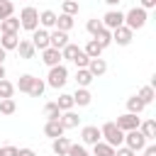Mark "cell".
Here are the masks:
<instances>
[{"mask_svg":"<svg viewBox=\"0 0 156 156\" xmlns=\"http://www.w3.org/2000/svg\"><path fill=\"white\" fill-rule=\"evenodd\" d=\"M100 134H102V141H107L110 146H122L124 144V132L115 124V122H105L102 127H100Z\"/></svg>","mask_w":156,"mask_h":156,"instance_id":"6da1fadb","label":"cell"},{"mask_svg":"<svg viewBox=\"0 0 156 156\" xmlns=\"http://www.w3.org/2000/svg\"><path fill=\"white\" fill-rule=\"evenodd\" d=\"M20 27L27 29V32H34L39 27V10L32 7V5L22 7V12H20Z\"/></svg>","mask_w":156,"mask_h":156,"instance_id":"7a4b0ae2","label":"cell"},{"mask_svg":"<svg viewBox=\"0 0 156 156\" xmlns=\"http://www.w3.org/2000/svg\"><path fill=\"white\" fill-rule=\"evenodd\" d=\"M66 80H68V68L63 66V63H58V66H51L49 68V76H46V85H51V88H63L66 85Z\"/></svg>","mask_w":156,"mask_h":156,"instance_id":"3957f363","label":"cell"},{"mask_svg":"<svg viewBox=\"0 0 156 156\" xmlns=\"http://www.w3.org/2000/svg\"><path fill=\"white\" fill-rule=\"evenodd\" d=\"M146 20H149V17H146V10H144V7H132V10L124 15V27H129V29L134 32V29H141V27L146 24Z\"/></svg>","mask_w":156,"mask_h":156,"instance_id":"277c9868","label":"cell"},{"mask_svg":"<svg viewBox=\"0 0 156 156\" xmlns=\"http://www.w3.org/2000/svg\"><path fill=\"white\" fill-rule=\"evenodd\" d=\"M124 144H127L132 151H141V149L146 146V136H144L139 129H129V132H124Z\"/></svg>","mask_w":156,"mask_h":156,"instance_id":"5b68a950","label":"cell"},{"mask_svg":"<svg viewBox=\"0 0 156 156\" xmlns=\"http://www.w3.org/2000/svg\"><path fill=\"white\" fill-rule=\"evenodd\" d=\"M139 122H141V117L139 115H134V112H124V115H119L117 117V127L122 129V132H129V129H139Z\"/></svg>","mask_w":156,"mask_h":156,"instance_id":"8992f818","label":"cell"},{"mask_svg":"<svg viewBox=\"0 0 156 156\" xmlns=\"http://www.w3.org/2000/svg\"><path fill=\"white\" fill-rule=\"evenodd\" d=\"M132 37H134V32L129 27H124V24L117 27V29H112V44H117V46H129Z\"/></svg>","mask_w":156,"mask_h":156,"instance_id":"52a82bcc","label":"cell"},{"mask_svg":"<svg viewBox=\"0 0 156 156\" xmlns=\"http://www.w3.org/2000/svg\"><path fill=\"white\" fill-rule=\"evenodd\" d=\"M100 22H102V27H107V29H117V27L124 24V12L110 10V12H105V17H102Z\"/></svg>","mask_w":156,"mask_h":156,"instance_id":"ba28073f","label":"cell"},{"mask_svg":"<svg viewBox=\"0 0 156 156\" xmlns=\"http://www.w3.org/2000/svg\"><path fill=\"white\" fill-rule=\"evenodd\" d=\"M32 44H34V49L37 51H44L46 46H49V32L46 29H41V27H37L34 32H32V39H29Z\"/></svg>","mask_w":156,"mask_h":156,"instance_id":"9c48e42d","label":"cell"},{"mask_svg":"<svg viewBox=\"0 0 156 156\" xmlns=\"http://www.w3.org/2000/svg\"><path fill=\"white\" fill-rule=\"evenodd\" d=\"M80 139H83V144H98L100 139H102V134H100V129L95 127V124H88V127H83L80 129Z\"/></svg>","mask_w":156,"mask_h":156,"instance_id":"30bf717a","label":"cell"},{"mask_svg":"<svg viewBox=\"0 0 156 156\" xmlns=\"http://www.w3.org/2000/svg\"><path fill=\"white\" fill-rule=\"evenodd\" d=\"M68 44V32H61V29H54V32H49V46H54V49H63Z\"/></svg>","mask_w":156,"mask_h":156,"instance_id":"8fae6325","label":"cell"},{"mask_svg":"<svg viewBox=\"0 0 156 156\" xmlns=\"http://www.w3.org/2000/svg\"><path fill=\"white\" fill-rule=\"evenodd\" d=\"M41 61H44V63L51 68V66H58L63 58H61V51H58V49H54V46H46V49L41 51Z\"/></svg>","mask_w":156,"mask_h":156,"instance_id":"7c38bea8","label":"cell"},{"mask_svg":"<svg viewBox=\"0 0 156 156\" xmlns=\"http://www.w3.org/2000/svg\"><path fill=\"white\" fill-rule=\"evenodd\" d=\"M58 122H61V127H63V129H76V127L80 124V117H78L73 110H66V112H61Z\"/></svg>","mask_w":156,"mask_h":156,"instance_id":"4fadbf2b","label":"cell"},{"mask_svg":"<svg viewBox=\"0 0 156 156\" xmlns=\"http://www.w3.org/2000/svg\"><path fill=\"white\" fill-rule=\"evenodd\" d=\"M0 32H2V34H17V32H20V17H15V15L5 17V20L0 22Z\"/></svg>","mask_w":156,"mask_h":156,"instance_id":"5bb4252c","label":"cell"},{"mask_svg":"<svg viewBox=\"0 0 156 156\" xmlns=\"http://www.w3.org/2000/svg\"><path fill=\"white\" fill-rule=\"evenodd\" d=\"M17 54H20V58H34V54H37V49H34V44L29 41V39H20L17 41Z\"/></svg>","mask_w":156,"mask_h":156,"instance_id":"9a60e30c","label":"cell"},{"mask_svg":"<svg viewBox=\"0 0 156 156\" xmlns=\"http://www.w3.org/2000/svg\"><path fill=\"white\" fill-rule=\"evenodd\" d=\"M90 73H93V78H100V76H105V71H107V63H105V58H90L88 61V66H85Z\"/></svg>","mask_w":156,"mask_h":156,"instance_id":"2e32d148","label":"cell"},{"mask_svg":"<svg viewBox=\"0 0 156 156\" xmlns=\"http://www.w3.org/2000/svg\"><path fill=\"white\" fill-rule=\"evenodd\" d=\"M90 102H93L90 90H88V88H76V93H73V105H78V107H88Z\"/></svg>","mask_w":156,"mask_h":156,"instance_id":"e0dca14e","label":"cell"},{"mask_svg":"<svg viewBox=\"0 0 156 156\" xmlns=\"http://www.w3.org/2000/svg\"><path fill=\"white\" fill-rule=\"evenodd\" d=\"M66 129L61 127V122L58 119H46V124H44V134L46 136H51V139H56V136H61Z\"/></svg>","mask_w":156,"mask_h":156,"instance_id":"ac0fdd59","label":"cell"},{"mask_svg":"<svg viewBox=\"0 0 156 156\" xmlns=\"http://www.w3.org/2000/svg\"><path fill=\"white\" fill-rule=\"evenodd\" d=\"M73 24H76V20H73V15H56V27L54 29H61V32H71L73 29Z\"/></svg>","mask_w":156,"mask_h":156,"instance_id":"d6986e66","label":"cell"},{"mask_svg":"<svg viewBox=\"0 0 156 156\" xmlns=\"http://www.w3.org/2000/svg\"><path fill=\"white\" fill-rule=\"evenodd\" d=\"M68 146H71V139L68 136H56L54 139V144H51V149H54V154L56 156H66V151H68Z\"/></svg>","mask_w":156,"mask_h":156,"instance_id":"ffe728a7","label":"cell"},{"mask_svg":"<svg viewBox=\"0 0 156 156\" xmlns=\"http://www.w3.org/2000/svg\"><path fill=\"white\" fill-rule=\"evenodd\" d=\"M39 24H41V29H51V27H56V12H54V10H44V12H39Z\"/></svg>","mask_w":156,"mask_h":156,"instance_id":"44dd1931","label":"cell"},{"mask_svg":"<svg viewBox=\"0 0 156 156\" xmlns=\"http://www.w3.org/2000/svg\"><path fill=\"white\" fill-rule=\"evenodd\" d=\"M93 80H95V78H93V73H90L88 68H78V71H76V83H78V88H88Z\"/></svg>","mask_w":156,"mask_h":156,"instance_id":"7402d4cb","label":"cell"},{"mask_svg":"<svg viewBox=\"0 0 156 156\" xmlns=\"http://www.w3.org/2000/svg\"><path fill=\"white\" fill-rule=\"evenodd\" d=\"M139 132L146 136V141L156 139V122L154 119H146V122H139Z\"/></svg>","mask_w":156,"mask_h":156,"instance_id":"603a6c76","label":"cell"},{"mask_svg":"<svg viewBox=\"0 0 156 156\" xmlns=\"http://www.w3.org/2000/svg\"><path fill=\"white\" fill-rule=\"evenodd\" d=\"M93 156H115V146H110L107 141H98V144H93Z\"/></svg>","mask_w":156,"mask_h":156,"instance_id":"cb8c5ba5","label":"cell"},{"mask_svg":"<svg viewBox=\"0 0 156 156\" xmlns=\"http://www.w3.org/2000/svg\"><path fill=\"white\" fill-rule=\"evenodd\" d=\"M93 39H95V41H98V44H100L102 49H107V46L112 44V29H107V27H102V29H100V32H98V34H95Z\"/></svg>","mask_w":156,"mask_h":156,"instance_id":"d4e9b609","label":"cell"},{"mask_svg":"<svg viewBox=\"0 0 156 156\" xmlns=\"http://www.w3.org/2000/svg\"><path fill=\"white\" fill-rule=\"evenodd\" d=\"M136 98H139L144 105H151V102H154V98H156V93H154V85H144V88H139Z\"/></svg>","mask_w":156,"mask_h":156,"instance_id":"484cf974","label":"cell"},{"mask_svg":"<svg viewBox=\"0 0 156 156\" xmlns=\"http://www.w3.org/2000/svg\"><path fill=\"white\" fill-rule=\"evenodd\" d=\"M32 83H34V76H32V73H24V76H20V80H17V85H15V88H17L20 93H27V95H29Z\"/></svg>","mask_w":156,"mask_h":156,"instance_id":"4316f807","label":"cell"},{"mask_svg":"<svg viewBox=\"0 0 156 156\" xmlns=\"http://www.w3.org/2000/svg\"><path fill=\"white\" fill-rule=\"evenodd\" d=\"M83 51L88 54V58H98V56H100V54H102L105 49H102V46H100V44H98L95 39H90V41L85 44V49H83Z\"/></svg>","mask_w":156,"mask_h":156,"instance_id":"83f0119b","label":"cell"},{"mask_svg":"<svg viewBox=\"0 0 156 156\" xmlns=\"http://www.w3.org/2000/svg\"><path fill=\"white\" fill-rule=\"evenodd\" d=\"M17 34H2V39H0V46L5 49V51H10V49H17Z\"/></svg>","mask_w":156,"mask_h":156,"instance_id":"f1b7e54d","label":"cell"},{"mask_svg":"<svg viewBox=\"0 0 156 156\" xmlns=\"http://www.w3.org/2000/svg\"><path fill=\"white\" fill-rule=\"evenodd\" d=\"M78 51H80V46H76V44H71V41H68V44L61 49V58H66V61H73Z\"/></svg>","mask_w":156,"mask_h":156,"instance_id":"f546056e","label":"cell"},{"mask_svg":"<svg viewBox=\"0 0 156 156\" xmlns=\"http://www.w3.org/2000/svg\"><path fill=\"white\" fill-rule=\"evenodd\" d=\"M44 90H46V83H44L41 78H34V83H32V88H29V95H32V98H41Z\"/></svg>","mask_w":156,"mask_h":156,"instance_id":"4dcf8cb0","label":"cell"},{"mask_svg":"<svg viewBox=\"0 0 156 156\" xmlns=\"http://www.w3.org/2000/svg\"><path fill=\"white\" fill-rule=\"evenodd\" d=\"M56 105H58V110H61V112H66V110H73V95H68V93L58 95Z\"/></svg>","mask_w":156,"mask_h":156,"instance_id":"1f68e13d","label":"cell"},{"mask_svg":"<svg viewBox=\"0 0 156 156\" xmlns=\"http://www.w3.org/2000/svg\"><path fill=\"white\" fill-rule=\"evenodd\" d=\"M44 117H46V119H58V117H61L58 105H56V102H46V105H44Z\"/></svg>","mask_w":156,"mask_h":156,"instance_id":"d6a6232c","label":"cell"},{"mask_svg":"<svg viewBox=\"0 0 156 156\" xmlns=\"http://www.w3.org/2000/svg\"><path fill=\"white\" fill-rule=\"evenodd\" d=\"M144 107H146V105H144V102H141V100H139L136 95H132V98L127 100V110H129V112H134V115H139V112H141Z\"/></svg>","mask_w":156,"mask_h":156,"instance_id":"836d02e7","label":"cell"},{"mask_svg":"<svg viewBox=\"0 0 156 156\" xmlns=\"http://www.w3.org/2000/svg\"><path fill=\"white\" fill-rule=\"evenodd\" d=\"M15 110H17V105H15L12 98H2L0 100V112L2 115H15Z\"/></svg>","mask_w":156,"mask_h":156,"instance_id":"e575fe53","label":"cell"},{"mask_svg":"<svg viewBox=\"0 0 156 156\" xmlns=\"http://www.w3.org/2000/svg\"><path fill=\"white\" fill-rule=\"evenodd\" d=\"M10 15H15V5L10 0H0V22L5 17H10Z\"/></svg>","mask_w":156,"mask_h":156,"instance_id":"d590c367","label":"cell"},{"mask_svg":"<svg viewBox=\"0 0 156 156\" xmlns=\"http://www.w3.org/2000/svg\"><path fill=\"white\" fill-rule=\"evenodd\" d=\"M12 93H15V85L2 78V80H0V100H2V98H12Z\"/></svg>","mask_w":156,"mask_h":156,"instance_id":"8d00e7d4","label":"cell"},{"mask_svg":"<svg viewBox=\"0 0 156 156\" xmlns=\"http://www.w3.org/2000/svg\"><path fill=\"white\" fill-rule=\"evenodd\" d=\"M66 156H90V154L85 151V146H83V144H71V146H68V151H66Z\"/></svg>","mask_w":156,"mask_h":156,"instance_id":"74e56055","label":"cell"},{"mask_svg":"<svg viewBox=\"0 0 156 156\" xmlns=\"http://www.w3.org/2000/svg\"><path fill=\"white\" fill-rule=\"evenodd\" d=\"M85 29H88V32H90V34L95 37V34H98V32L102 29V22H100L98 17H93V20H88V24H85Z\"/></svg>","mask_w":156,"mask_h":156,"instance_id":"f35d334b","label":"cell"},{"mask_svg":"<svg viewBox=\"0 0 156 156\" xmlns=\"http://www.w3.org/2000/svg\"><path fill=\"white\" fill-rule=\"evenodd\" d=\"M63 15H76L78 12V0H63Z\"/></svg>","mask_w":156,"mask_h":156,"instance_id":"ab89813d","label":"cell"},{"mask_svg":"<svg viewBox=\"0 0 156 156\" xmlns=\"http://www.w3.org/2000/svg\"><path fill=\"white\" fill-rule=\"evenodd\" d=\"M88 61H90V58H88V54H85L83 49H80V51L76 54V58H73V63H76L78 68H85V66H88Z\"/></svg>","mask_w":156,"mask_h":156,"instance_id":"60d3db41","label":"cell"},{"mask_svg":"<svg viewBox=\"0 0 156 156\" xmlns=\"http://www.w3.org/2000/svg\"><path fill=\"white\" fill-rule=\"evenodd\" d=\"M115 156H136V151H132L129 146H117L115 149Z\"/></svg>","mask_w":156,"mask_h":156,"instance_id":"b9f144b4","label":"cell"},{"mask_svg":"<svg viewBox=\"0 0 156 156\" xmlns=\"http://www.w3.org/2000/svg\"><path fill=\"white\" fill-rule=\"evenodd\" d=\"M0 156H17V146H0Z\"/></svg>","mask_w":156,"mask_h":156,"instance_id":"7bdbcfd3","label":"cell"},{"mask_svg":"<svg viewBox=\"0 0 156 156\" xmlns=\"http://www.w3.org/2000/svg\"><path fill=\"white\" fill-rule=\"evenodd\" d=\"M139 7H144V10H151V7H156V0H141V5Z\"/></svg>","mask_w":156,"mask_h":156,"instance_id":"ee69618b","label":"cell"},{"mask_svg":"<svg viewBox=\"0 0 156 156\" xmlns=\"http://www.w3.org/2000/svg\"><path fill=\"white\" fill-rule=\"evenodd\" d=\"M17 156H37L32 149H17Z\"/></svg>","mask_w":156,"mask_h":156,"instance_id":"f6af8a7d","label":"cell"},{"mask_svg":"<svg viewBox=\"0 0 156 156\" xmlns=\"http://www.w3.org/2000/svg\"><path fill=\"white\" fill-rule=\"evenodd\" d=\"M5 56H7V51H5V49H2V46H0V63H2V61H5Z\"/></svg>","mask_w":156,"mask_h":156,"instance_id":"bcb514c9","label":"cell"},{"mask_svg":"<svg viewBox=\"0 0 156 156\" xmlns=\"http://www.w3.org/2000/svg\"><path fill=\"white\" fill-rule=\"evenodd\" d=\"M105 2H107V5H110V7H115V5H119V2H122V0H105Z\"/></svg>","mask_w":156,"mask_h":156,"instance_id":"7dc6e473","label":"cell"},{"mask_svg":"<svg viewBox=\"0 0 156 156\" xmlns=\"http://www.w3.org/2000/svg\"><path fill=\"white\" fill-rule=\"evenodd\" d=\"M2 78H5V66L0 63V80H2Z\"/></svg>","mask_w":156,"mask_h":156,"instance_id":"c3c4849f","label":"cell"}]
</instances>
